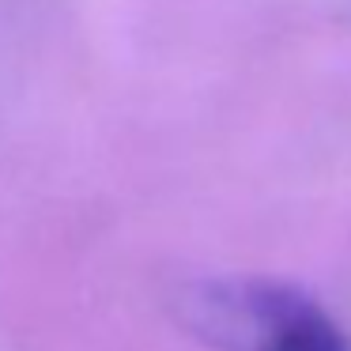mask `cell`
<instances>
[{"label": "cell", "instance_id": "obj_1", "mask_svg": "<svg viewBox=\"0 0 351 351\" xmlns=\"http://www.w3.org/2000/svg\"><path fill=\"white\" fill-rule=\"evenodd\" d=\"M185 317L219 351H351L332 313L287 280L200 283L185 302Z\"/></svg>", "mask_w": 351, "mask_h": 351}]
</instances>
